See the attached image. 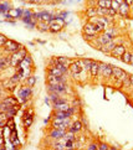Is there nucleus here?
Returning <instances> with one entry per match:
<instances>
[{
	"label": "nucleus",
	"instance_id": "nucleus-1",
	"mask_svg": "<svg viewBox=\"0 0 133 150\" xmlns=\"http://www.w3.org/2000/svg\"><path fill=\"white\" fill-rule=\"evenodd\" d=\"M26 56V50L21 47L18 52H14L11 55V57H10V65L14 66V67H18L20 66L21 61H23V58Z\"/></svg>",
	"mask_w": 133,
	"mask_h": 150
},
{
	"label": "nucleus",
	"instance_id": "nucleus-2",
	"mask_svg": "<svg viewBox=\"0 0 133 150\" xmlns=\"http://www.w3.org/2000/svg\"><path fill=\"white\" fill-rule=\"evenodd\" d=\"M49 25H50V29H49L50 31H52V32H57V31L63 29V26H65V21H63V19L55 18Z\"/></svg>",
	"mask_w": 133,
	"mask_h": 150
},
{
	"label": "nucleus",
	"instance_id": "nucleus-3",
	"mask_svg": "<svg viewBox=\"0 0 133 150\" xmlns=\"http://www.w3.org/2000/svg\"><path fill=\"white\" fill-rule=\"evenodd\" d=\"M111 77L117 78V80H121L122 82L126 81L127 78H129V76L127 75L123 70H121L119 67H113V66H112V76H111Z\"/></svg>",
	"mask_w": 133,
	"mask_h": 150
},
{
	"label": "nucleus",
	"instance_id": "nucleus-4",
	"mask_svg": "<svg viewBox=\"0 0 133 150\" xmlns=\"http://www.w3.org/2000/svg\"><path fill=\"white\" fill-rule=\"evenodd\" d=\"M4 49L5 51H8V52H18L19 49H21V45L18 44V42H15V41H11V40H8L4 44Z\"/></svg>",
	"mask_w": 133,
	"mask_h": 150
},
{
	"label": "nucleus",
	"instance_id": "nucleus-5",
	"mask_svg": "<svg viewBox=\"0 0 133 150\" xmlns=\"http://www.w3.org/2000/svg\"><path fill=\"white\" fill-rule=\"evenodd\" d=\"M100 70H98V75L102 73L105 78H110L112 76V66L111 65H106V63H98Z\"/></svg>",
	"mask_w": 133,
	"mask_h": 150
},
{
	"label": "nucleus",
	"instance_id": "nucleus-6",
	"mask_svg": "<svg viewBox=\"0 0 133 150\" xmlns=\"http://www.w3.org/2000/svg\"><path fill=\"white\" fill-rule=\"evenodd\" d=\"M36 18H38L39 21H45V23H51L52 20L55 19V16L47 11H41V13H36Z\"/></svg>",
	"mask_w": 133,
	"mask_h": 150
},
{
	"label": "nucleus",
	"instance_id": "nucleus-7",
	"mask_svg": "<svg viewBox=\"0 0 133 150\" xmlns=\"http://www.w3.org/2000/svg\"><path fill=\"white\" fill-rule=\"evenodd\" d=\"M124 51H126V47L123 45H116L113 47V50L111 51L110 55L112 56V57H115V58H121L122 55L124 54Z\"/></svg>",
	"mask_w": 133,
	"mask_h": 150
},
{
	"label": "nucleus",
	"instance_id": "nucleus-8",
	"mask_svg": "<svg viewBox=\"0 0 133 150\" xmlns=\"http://www.w3.org/2000/svg\"><path fill=\"white\" fill-rule=\"evenodd\" d=\"M62 82H66L63 76L49 75V77H47V83H49V86H55V85H58V83H62Z\"/></svg>",
	"mask_w": 133,
	"mask_h": 150
},
{
	"label": "nucleus",
	"instance_id": "nucleus-9",
	"mask_svg": "<svg viewBox=\"0 0 133 150\" xmlns=\"http://www.w3.org/2000/svg\"><path fill=\"white\" fill-rule=\"evenodd\" d=\"M49 89L52 93H57V94H60V93L66 92L67 87H66L65 82H62V83H58V85H55V86H49Z\"/></svg>",
	"mask_w": 133,
	"mask_h": 150
},
{
	"label": "nucleus",
	"instance_id": "nucleus-10",
	"mask_svg": "<svg viewBox=\"0 0 133 150\" xmlns=\"http://www.w3.org/2000/svg\"><path fill=\"white\" fill-rule=\"evenodd\" d=\"M68 70H70L72 76L75 77V78H77L78 75L81 73V71H82V67L78 65V62H72V63H70V66H68Z\"/></svg>",
	"mask_w": 133,
	"mask_h": 150
},
{
	"label": "nucleus",
	"instance_id": "nucleus-11",
	"mask_svg": "<svg viewBox=\"0 0 133 150\" xmlns=\"http://www.w3.org/2000/svg\"><path fill=\"white\" fill-rule=\"evenodd\" d=\"M113 40V37H111L110 35H107V34H102L101 36H98L97 37V45H98V47H101V46H103V45H107V44H110L111 41Z\"/></svg>",
	"mask_w": 133,
	"mask_h": 150
},
{
	"label": "nucleus",
	"instance_id": "nucleus-12",
	"mask_svg": "<svg viewBox=\"0 0 133 150\" xmlns=\"http://www.w3.org/2000/svg\"><path fill=\"white\" fill-rule=\"evenodd\" d=\"M83 34L85 35H90V36H97L98 35V32L96 31L95 25L92 23H87L83 26Z\"/></svg>",
	"mask_w": 133,
	"mask_h": 150
},
{
	"label": "nucleus",
	"instance_id": "nucleus-13",
	"mask_svg": "<svg viewBox=\"0 0 133 150\" xmlns=\"http://www.w3.org/2000/svg\"><path fill=\"white\" fill-rule=\"evenodd\" d=\"M129 10H131V5L128 3H122L119 5V9H118V14L122 15L123 18H127L128 16V14H129Z\"/></svg>",
	"mask_w": 133,
	"mask_h": 150
},
{
	"label": "nucleus",
	"instance_id": "nucleus-14",
	"mask_svg": "<svg viewBox=\"0 0 133 150\" xmlns=\"http://www.w3.org/2000/svg\"><path fill=\"white\" fill-rule=\"evenodd\" d=\"M66 134V130L65 129H58V128H54L51 130V133H50V137L52 138V139H55V140H57V139H60V138H62L63 135Z\"/></svg>",
	"mask_w": 133,
	"mask_h": 150
},
{
	"label": "nucleus",
	"instance_id": "nucleus-15",
	"mask_svg": "<svg viewBox=\"0 0 133 150\" xmlns=\"http://www.w3.org/2000/svg\"><path fill=\"white\" fill-rule=\"evenodd\" d=\"M116 45H117V41L112 40V41H111L110 44H107V45H103V46H101V47H100V50L102 51L103 54H107V55H110V54H111V51L113 50V47H115Z\"/></svg>",
	"mask_w": 133,
	"mask_h": 150
},
{
	"label": "nucleus",
	"instance_id": "nucleus-16",
	"mask_svg": "<svg viewBox=\"0 0 133 150\" xmlns=\"http://www.w3.org/2000/svg\"><path fill=\"white\" fill-rule=\"evenodd\" d=\"M82 129V122L81 120H76V122H73L70 127H68V132H71V133H78L80 130Z\"/></svg>",
	"mask_w": 133,
	"mask_h": 150
},
{
	"label": "nucleus",
	"instance_id": "nucleus-17",
	"mask_svg": "<svg viewBox=\"0 0 133 150\" xmlns=\"http://www.w3.org/2000/svg\"><path fill=\"white\" fill-rule=\"evenodd\" d=\"M19 94H20L21 99H23V102H24V101L28 99V97L31 94V88H30V87H25V88H23L19 92Z\"/></svg>",
	"mask_w": 133,
	"mask_h": 150
},
{
	"label": "nucleus",
	"instance_id": "nucleus-18",
	"mask_svg": "<svg viewBox=\"0 0 133 150\" xmlns=\"http://www.w3.org/2000/svg\"><path fill=\"white\" fill-rule=\"evenodd\" d=\"M49 75H54V76H63L65 75V72L62 70H60L58 67L56 66H51L49 68Z\"/></svg>",
	"mask_w": 133,
	"mask_h": 150
},
{
	"label": "nucleus",
	"instance_id": "nucleus-19",
	"mask_svg": "<svg viewBox=\"0 0 133 150\" xmlns=\"http://www.w3.org/2000/svg\"><path fill=\"white\" fill-rule=\"evenodd\" d=\"M98 70H100V66H98V62H95L92 61V65L90 67V73H91L92 77H96L98 75Z\"/></svg>",
	"mask_w": 133,
	"mask_h": 150
},
{
	"label": "nucleus",
	"instance_id": "nucleus-20",
	"mask_svg": "<svg viewBox=\"0 0 133 150\" xmlns=\"http://www.w3.org/2000/svg\"><path fill=\"white\" fill-rule=\"evenodd\" d=\"M23 10L21 9H14V10H9L8 11V16H11V18H21L23 16Z\"/></svg>",
	"mask_w": 133,
	"mask_h": 150
},
{
	"label": "nucleus",
	"instance_id": "nucleus-21",
	"mask_svg": "<svg viewBox=\"0 0 133 150\" xmlns=\"http://www.w3.org/2000/svg\"><path fill=\"white\" fill-rule=\"evenodd\" d=\"M111 4H112V0H97V6L98 8H106L110 9Z\"/></svg>",
	"mask_w": 133,
	"mask_h": 150
},
{
	"label": "nucleus",
	"instance_id": "nucleus-22",
	"mask_svg": "<svg viewBox=\"0 0 133 150\" xmlns=\"http://www.w3.org/2000/svg\"><path fill=\"white\" fill-rule=\"evenodd\" d=\"M10 65V57H4V58H0V71L5 70L6 67Z\"/></svg>",
	"mask_w": 133,
	"mask_h": 150
},
{
	"label": "nucleus",
	"instance_id": "nucleus-23",
	"mask_svg": "<svg viewBox=\"0 0 133 150\" xmlns=\"http://www.w3.org/2000/svg\"><path fill=\"white\" fill-rule=\"evenodd\" d=\"M36 27H38L40 31H47L50 29V25L49 23H45V21H39L36 24Z\"/></svg>",
	"mask_w": 133,
	"mask_h": 150
},
{
	"label": "nucleus",
	"instance_id": "nucleus-24",
	"mask_svg": "<svg viewBox=\"0 0 133 150\" xmlns=\"http://www.w3.org/2000/svg\"><path fill=\"white\" fill-rule=\"evenodd\" d=\"M131 56H132V52H129V51H124V54L122 55V57H121V61L124 62V63H129Z\"/></svg>",
	"mask_w": 133,
	"mask_h": 150
},
{
	"label": "nucleus",
	"instance_id": "nucleus-25",
	"mask_svg": "<svg viewBox=\"0 0 133 150\" xmlns=\"http://www.w3.org/2000/svg\"><path fill=\"white\" fill-rule=\"evenodd\" d=\"M105 34H107V35H110L111 37H116L117 35H118V31H117V29H115V27H110V29H105V31H103Z\"/></svg>",
	"mask_w": 133,
	"mask_h": 150
},
{
	"label": "nucleus",
	"instance_id": "nucleus-26",
	"mask_svg": "<svg viewBox=\"0 0 133 150\" xmlns=\"http://www.w3.org/2000/svg\"><path fill=\"white\" fill-rule=\"evenodd\" d=\"M86 14H87V16H88L90 19L98 16V15H97V8H88L87 11H86Z\"/></svg>",
	"mask_w": 133,
	"mask_h": 150
},
{
	"label": "nucleus",
	"instance_id": "nucleus-27",
	"mask_svg": "<svg viewBox=\"0 0 133 150\" xmlns=\"http://www.w3.org/2000/svg\"><path fill=\"white\" fill-rule=\"evenodd\" d=\"M97 15L98 16H108V9L97 6Z\"/></svg>",
	"mask_w": 133,
	"mask_h": 150
},
{
	"label": "nucleus",
	"instance_id": "nucleus-28",
	"mask_svg": "<svg viewBox=\"0 0 133 150\" xmlns=\"http://www.w3.org/2000/svg\"><path fill=\"white\" fill-rule=\"evenodd\" d=\"M31 123H33V111L30 109V112H29V117H26L25 118V127H30L31 125Z\"/></svg>",
	"mask_w": 133,
	"mask_h": 150
},
{
	"label": "nucleus",
	"instance_id": "nucleus-29",
	"mask_svg": "<svg viewBox=\"0 0 133 150\" xmlns=\"http://www.w3.org/2000/svg\"><path fill=\"white\" fill-rule=\"evenodd\" d=\"M8 118H9V117H8L6 113H5V112H0V127H3V125H4Z\"/></svg>",
	"mask_w": 133,
	"mask_h": 150
},
{
	"label": "nucleus",
	"instance_id": "nucleus-30",
	"mask_svg": "<svg viewBox=\"0 0 133 150\" xmlns=\"http://www.w3.org/2000/svg\"><path fill=\"white\" fill-rule=\"evenodd\" d=\"M57 61H58V63H61V65L66 66V67L70 66V60L66 58V57H57Z\"/></svg>",
	"mask_w": 133,
	"mask_h": 150
},
{
	"label": "nucleus",
	"instance_id": "nucleus-31",
	"mask_svg": "<svg viewBox=\"0 0 133 150\" xmlns=\"http://www.w3.org/2000/svg\"><path fill=\"white\" fill-rule=\"evenodd\" d=\"M4 103H5L6 106H9V107H13V106L16 104V101H15L14 98H6V99L4 101Z\"/></svg>",
	"mask_w": 133,
	"mask_h": 150
},
{
	"label": "nucleus",
	"instance_id": "nucleus-32",
	"mask_svg": "<svg viewBox=\"0 0 133 150\" xmlns=\"http://www.w3.org/2000/svg\"><path fill=\"white\" fill-rule=\"evenodd\" d=\"M119 3L117 1V0H112V4H111V8H112L113 10H116L117 13H118V9H119Z\"/></svg>",
	"mask_w": 133,
	"mask_h": 150
},
{
	"label": "nucleus",
	"instance_id": "nucleus-33",
	"mask_svg": "<svg viewBox=\"0 0 133 150\" xmlns=\"http://www.w3.org/2000/svg\"><path fill=\"white\" fill-rule=\"evenodd\" d=\"M92 65V60H83V66H85V70L90 71V67Z\"/></svg>",
	"mask_w": 133,
	"mask_h": 150
},
{
	"label": "nucleus",
	"instance_id": "nucleus-34",
	"mask_svg": "<svg viewBox=\"0 0 133 150\" xmlns=\"http://www.w3.org/2000/svg\"><path fill=\"white\" fill-rule=\"evenodd\" d=\"M35 82H36L35 77H29V78H28V85H29V87H33V86L35 85Z\"/></svg>",
	"mask_w": 133,
	"mask_h": 150
},
{
	"label": "nucleus",
	"instance_id": "nucleus-35",
	"mask_svg": "<svg viewBox=\"0 0 133 150\" xmlns=\"http://www.w3.org/2000/svg\"><path fill=\"white\" fill-rule=\"evenodd\" d=\"M19 80H20V75H15L14 77H11V78H10V81H11L14 85H16L18 82H19Z\"/></svg>",
	"mask_w": 133,
	"mask_h": 150
},
{
	"label": "nucleus",
	"instance_id": "nucleus-36",
	"mask_svg": "<svg viewBox=\"0 0 133 150\" xmlns=\"http://www.w3.org/2000/svg\"><path fill=\"white\" fill-rule=\"evenodd\" d=\"M116 14H117L116 10H113L112 8H110V9H108V16H115Z\"/></svg>",
	"mask_w": 133,
	"mask_h": 150
},
{
	"label": "nucleus",
	"instance_id": "nucleus-37",
	"mask_svg": "<svg viewBox=\"0 0 133 150\" xmlns=\"http://www.w3.org/2000/svg\"><path fill=\"white\" fill-rule=\"evenodd\" d=\"M110 146L108 145H106V144H101V145L98 146V149H101V150H107Z\"/></svg>",
	"mask_w": 133,
	"mask_h": 150
},
{
	"label": "nucleus",
	"instance_id": "nucleus-38",
	"mask_svg": "<svg viewBox=\"0 0 133 150\" xmlns=\"http://www.w3.org/2000/svg\"><path fill=\"white\" fill-rule=\"evenodd\" d=\"M88 149H98V146L96 145V144H91V145L88 146Z\"/></svg>",
	"mask_w": 133,
	"mask_h": 150
},
{
	"label": "nucleus",
	"instance_id": "nucleus-39",
	"mask_svg": "<svg viewBox=\"0 0 133 150\" xmlns=\"http://www.w3.org/2000/svg\"><path fill=\"white\" fill-rule=\"evenodd\" d=\"M129 85L133 87V75H132V76H129Z\"/></svg>",
	"mask_w": 133,
	"mask_h": 150
},
{
	"label": "nucleus",
	"instance_id": "nucleus-40",
	"mask_svg": "<svg viewBox=\"0 0 133 150\" xmlns=\"http://www.w3.org/2000/svg\"><path fill=\"white\" fill-rule=\"evenodd\" d=\"M31 3H35V4H39V3H41L42 0H30Z\"/></svg>",
	"mask_w": 133,
	"mask_h": 150
},
{
	"label": "nucleus",
	"instance_id": "nucleus-41",
	"mask_svg": "<svg viewBox=\"0 0 133 150\" xmlns=\"http://www.w3.org/2000/svg\"><path fill=\"white\" fill-rule=\"evenodd\" d=\"M124 1H126V3H128L129 5H131V4H133V0H124Z\"/></svg>",
	"mask_w": 133,
	"mask_h": 150
},
{
	"label": "nucleus",
	"instance_id": "nucleus-42",
	"mask_svg": "<svg viewBox=\"0 0 133 150\" xmlns=\"http://www.w3.org/2000/svg\"><path fill=\"white\" fill-rule=\"evenodd\" d=\"M129 63L133 66V54H132V56H131V62H129Z\"/></svg>",
	"mask_w": 133,
	"mask_h": 150
}]
</instances>
